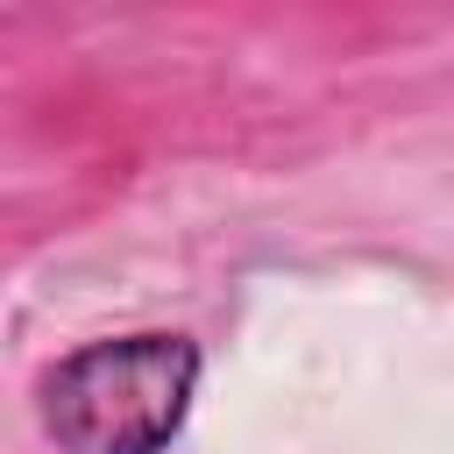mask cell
<instances>
[{"mask_svg": "<svg viewBox=\"0 0 454 454\" xmlns=\"http://www.w3.org/2000/svg\"><path fill=\"white\" fill-rule=\"evenodd\" d=\"M199 376L206 355L192 333H106L43 369L35 419L57 440V454H170L192 419Z\"/></svg>", "mask_w": 454, "mask_h": 454, "instance_id": "obj_1", "label": "cell"}]
</instances>
